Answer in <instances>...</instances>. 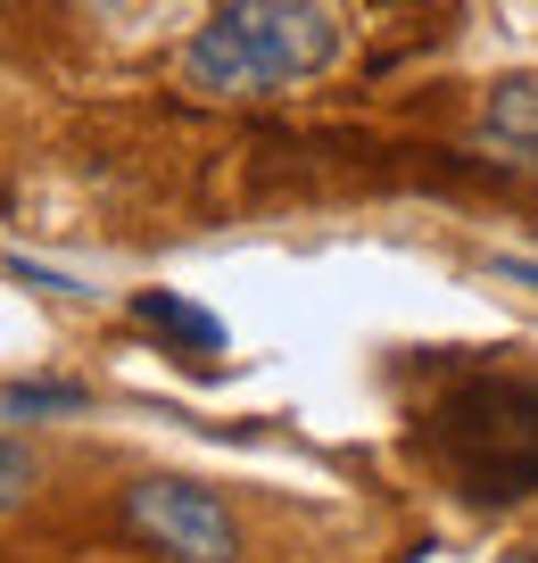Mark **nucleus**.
<instances>
[{"mask_svg": "<svg viewBox=\"0 0 538 563\" xmlns=\"http://www.w3.org/2000/svg\"><path fill=\"white\" fill-rule=\"evenodd\" d=\"M488 274H505V282H521V290H538V265H530V257H488Z\"/></svg>", "mask_w": 538, "mask_h": 563, "instance_id": "obj_9", "label": "nucleus"}, {"mask_svg": "<svg viewBox=\"0 0 538 563\" xmlns=\"http://www.w3.org/2000/svg\"><path fill=\"white\" fill-rule=\"evenodd\" d=\"M431 456L455 473L472 506H505V497L538 489V373H488L439 398Z\"/></svg>", "mask_w": 538, "mask_h": 563, "instance_id": "obj_2", "label": "nucleus"}, {"mask_svg": "<svg viewBox=\"0 0 538 563\" xmlns=\"http://www.w3.org/2000/svg\"><path fill=\"white\" fill-rule=\"evenodd\" d=\"M133 323H150V332H166L174 349H191V356H216V349H224V323H216L208 307L174 299V290H133Z\"/></svg>", "mask_w": 538, "mask_h": 563, "instance_id": "obj_5", "label": "nucleus"}, {"mask_svg": "<svg viewBox=\"0 0 538 563\" xmlns=\"http://www.w3.org/2000/svg\"><path fill=\"white\" fill-rule=\"evenodd\" d=\"M124 530L157 563H241L232 506L216 489H199V481H174V473H150V481L124 489Z\"/></svg>", "mask_w": 538, "mask_h": 563, "instance_id": "obj_3", "label": "nucleus"}, {"mask_svg": "<svg viewBox=\"0 0 538 563\" xmlns=\"http://www.w3.org/2000/svg\"><path fill=\"white\" fill-rule=\"evenodd\" d=\"M9 274H18V282H34V290H58V299H75V282L58 274V265H34V257H9Z\"/></svg>", "mask_w": 538, "mask_h": 563, "instance_id": "obj_8", "label": "nucleus"}, {"mask_svg": "<svg viewBox=\"0 0 538 563\" xmlns=\"http://www.w3.org/2000/svg\"><path fill=\"white\" fill-rule=\"evenodd\" d=\"M481 141H488V150H505L514 166H530V158H538V75H505V84L488 91V108H481Z\"/></svg>", "mask_w": 538, "mask_h": 563, "instance_id": "obj_4", "label": "nucleus"}, {"mask_svg": "<svg viewBox=\"0 0 538 563\" xmlns=\"http://www.w3.org/2000/svg\"><path fill=\"white\" fill-rule=\"evenodd\" d=\"M25 497H34V456H25L18 440H0V514L25 506Z\"/></svg>", "mask_w": 538, "mask_h": 563, "instance_id": "obj_7", "label": "nucleus"}, {"mask_svg": "<svg viewBox=\"0 0 538 563\" xmlns=\"http://www.w3.org/2000/svg\"><path fill=\"white\" fill-rule=\"evenodd\" d=\"M340 58V25L323 0H224L183 42V84L208 100H274Z\"/></svg>", "mask_w": 538, "mask_h": 563, "instance_id": "obj_1", "label": "nucleus"}, {"mask_svg": "<svg viewBox=\"0 0 538 563\" xmlns=\"http://www.w3.org/2000/svg\"><path fill=\"white\" fill-rule=\"evenodd\" d=\"M91 389L84 382H9L0 389V415H18V422H42V415H84Z\"/></svg>", "mask_w": 538, "mask_h": 563, "instance_id": "obj_6", "label": "nucleus"}]
</instances>
